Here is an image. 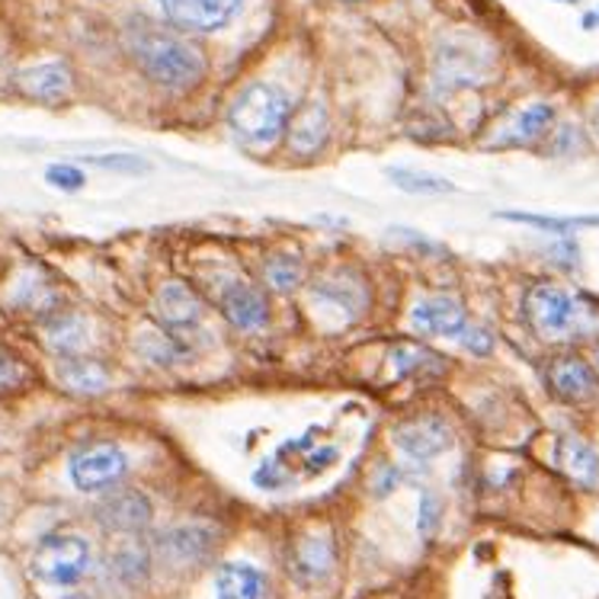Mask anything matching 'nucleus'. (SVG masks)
Segmentation results:
<instances>
[{
    "label": "nucleus",
    "instance_id": "f257e3e1",
    "mask_svg": "<svg viewBox=\"0 0 599 599\" xmlns=\"http://www.w3.org/2000/svg\"><path fill=\"white\" fill-rule=\"evenodd\" d=\"M125 45L142 68V75L151 77L157 87L167 90H192L206 77V55L199 45H192L187 36L154 26V23H132L125 33Z\"/></svg>",
    "mask_w": 599,
    "mask_h": 599
},
{
    "label": "nucleus",
    "instance_id": "f03ea898",
    "mask_svg": "<svg viewBox=\"0 0 599 599\" xmlns=\"http://www.w3.org/2000/svg\"><path fill=\"white\" fill-rule=\"evenodd\" d=\"M231 132L247 142V145H273L289 125V100L282 90L269 84L247 87L234 103H231Z\"/></svg>",
    "mask_w": 599,
    "mask_h": 599
},
{
    "label": "nucleus",
    "instance_id": "7ed1b4c3",
    "mask_svg": "<svg viewBox=\"0 0 599 599\" xmlns=\"http://www.w3.org/2000/svg\"><path fill=\"white\" fill-rule=\"evenodd\" d=\"M30 567L45 587L71 590L90 570V545H87V539L71 535V532L48 535L36 545Z\"/></svg>",
    "mask_w": 599,
    "mask_h": 599
},
{
    "label": "nucleus",
    "instance_id": "20e7f679",
    "mask_svg": "<svg viewBox=\"0 0 599 599\" xmlns=\"http://www.w3.org/2000/svg\"><path fill=\"white\" fill-rule=\"evenodd\" d=\"M490 68V55L487 48L472 36H450L440 42L436 48V65H433V80L443 90L455 87H472L478 80H485Z\"/></svg>",
    "mask_w": 599,
    "mask_h": 599
},
{
    "label": "nucleus",
    "instance_id": "39448f33",
    "mask_svg": "<svg viewBox=\"0 0 599 599\" xmlns=\"http://www.w3.org/2000/svg\"><path fill=\"white\" fill-rule=\"evenodd\" d=\"M525 318L545 337H564L580 328V299L562 286H535L525 296Z\"/></svg>",
    "mask_w": 599,
    "mask_h": 599
},
{
    "label": "nucleus",
    "instance_id": "423d86ee",
    "mask_svg": "<svg viewBox=\"0 0 599 599\" xmlns=\"http://www.w3.org/2000/svg\"><path fill=\"white\" fill-rule=\"evenodd\" d=\"M129 462H125V452L110 443H100V446H87L71 458L68 472H71V485L84 493H97V490H107L115 481H122Z\"/></svg>",
    "mask_w": 599,
    "mask_h": 599
},
{
    "label": "nucleus",
    "instance_id": "0eeeda50",
    "mask_svg": "<svg viewBox=\"0 0 599 599\" xmlns=\"http://www.w3.org/2000/svg\"><path fill=\"white\" fill-rule=\"evenodd\" d=\"M157 3L170 23L196 33H212L234 20L244 0H157Z\"/></svg>",
    "mask_w": 599,
    "mask_h": 599
},
{
    "label": "nucleus",
    "instance_id": "6e6552de",
    "mask_svg": "<svg viewBox=\"0 0 599 599\" xmlns=\"http://www.w3.org/2000/svg\"><path fill=\"white\" fill-rule=\"evenodd\" d=\"M395 446L417 462H430L452 446V430L443 417L423 413L395 430Z\"/></svg>",
    "mask_w": 599,
    "mask_h": 599
},
{
    "label": "nucleus",
    "instance_id": "1a4fd4ad",
    "mask_svg": "<svg viewBox=\"0 0 599 599\" xmlns=\"http://www.w3.org/2000/svg\"><path fill=\"white\" fill-rule=\"evenodd\" d=\"M97 517L110 532H142L151 523V503L142 490H115L100 503Z\"/></svg>",
    "mask_w": 599,
    "mask_h": 599
},
{
    "label": "nucleus",
    "instance_id": "9d476101",
    "mask_svg": "<svg viewBox=\"0 0 599 599\" xmlns=\"http://www.w3.org/2000/svg\"><path fill=\"white\" fill-rule=\"evenodd\" d=\"M222 311H225L228 321L241 331H263L269 324V304L247 282L228 286L225 296H222Z\"/></svg>",
    "mask_w": 599,
    "mask_h": 599
},
{
    "label": "nucleus",
    "instance_id": "9b49d317",
    "mask_svg": "<svg viewBox=\"0 0 599 599\" xmlns=\"http://www.w3.org/2000/svg\"><path fill=\"white\" fill-rule=\"evenodd\" d=\"M413 328L423 331V334H433V337H450L458 340V334L465 331V311L455 299H426L413 308Z\"/></svg>",
    "mask_w": 599,
    "mask_h": 599
},
{
    "label": "nucleus",
    "instance_id": "f8f14e48",
    "mask_svg": "<svg viewBox=\"0 0 599 599\" xmlns=\"http://www.w3.org/2000/svg\"><path fill=\"white\" fill-rule=\"evenodd\" d=\"M20 90L33 97L38 103H58L71 93V71L65 62H48V65H33L16 77Z\"/></svg>",
    "mask_w": 599,
    "mask_h": 599
},
{
    "label": "nucleus",
    "instance_id": "ddd939ff",
    "mask_svg": "<svg viewBox=\"0 0 599 599\" xmlns=\"http://www.w3.org/2000/svg\"><path fill=\"white\" fill-rule=\"evenodd\" d=\"M202 304L184 282H170L157 292V318L167 331H196Z\"/></svg>",
    "mask_w": 599,
    "mask_h": 599
},
{
    "label": "nucleus",
    "instance_id": "4468645a",
    "mask_svg": "<svg viewBox=\"0 0 599 599\" xmlns=\"http://www.w3.org/2000/svg\"><path fill=\"white\" fill-rule=\"evenodd\" d=\"M548 385L564 401H587L597 391V375L577 356H558L548 366Z\"/></svg>",
    "mask_w": 599,
    "mask_h": 599
},
{
    "label": "nucleus",
    "instance_id": "2eb2a0df",
    "mask_svg": "<svg viewBox=\"0 0 599 599\" xmlns=\"http://www.w3.org/2000/svg\"><path fill=\"white\" fill-rule=\"evenodd\" d=\"M289 148L308 157V154H318L324 148L328 135H331V115L321 103H308L299 115L289 119Z\"/></svg>",
    "mask_w": 599,
    "mask_h": 599
},
{
    "label": "nucleus",
    "instance_id": "dca6fc26",
    "mask_svg": "<svg viewBox=\"0 0 599 599\" xmlns=\"http://www.w3.org/2000/svg\"><path fill=\"white\" fill-rule=\"evenodd\" d=\"M160 545L174 564H196L215 548V535L202 525H184V529H170Z\"/></svg>",
    "mask_w": 599,
    "mask_h": 599
},
{
    "label": "nucleus",
    "instance_id": "f3484780",
    "mask_svg": "<svg viewBox=\"0 0 599 599\" xmlns=\"http://www.w3.org/2000/svg\"><path fill=\"white\" fill-rule=\"evenodd\" d=\"M42 334H45V343H48V350H52L55 356H62V359H68V356H84L80 350H84V343H87V324H84V318H77L71 311L52 314V318L45 321Z\"/></svg>",
    "mask_w": 599,
    "mask_h": 599
},
{
    "label": "nucleus",
    "instance_id": "a211bd4d",
    "mask_svg": "<svg viewBox=\"0 0 599 599\" xmlns=\"http://www.w3.org/2000/svg\"><path fill=\"white\" fill-rule=\"evenodd\" d=\"M219 599H266V577L254 564H225L215 574Z\"/></svg>",
    "mask_w": 599,
    "mask_h": 599
},
{
    "label": "nucleus",
    "instance_id": "6ab92c4d",
    "mask_svg": "<svg viewBox=\"0 0 599 599\" xmlns=\"http://www.w3.org/2000/svg\"><path fill=\"white\" fill-rule=\"evenodd\" d=\"M331 564H334L331 542L321 539V535H308L292 548V574L299 577L301 584H314V580L328 577Z\"/></svg>",
    "mask_w": 599,
    "mask_h": 599
},
{
    "label": "nucleus",
    "instance_id": "aec40b11",
    "mask_svg": "<svg viewBox=\"0 0 599 599\" xmlns=\"http://www.w3.org/2000/svg\"><path fill=\"white\" fill-rule=\"evenodd\" d=\"M558 462H562L564 475L570 481L584 487L599 485V452L594 446H587L584 440L564 436L562 446H558Z\"/></svg>",
    "mask_w": 599,
    "mask_h": 599
},
{
    "label": "nucleus",
    "instance_id": "412c9836",
    "mask_svg": "<svg viewBox=\"0 0 599 599\" xmlns=\"http://www.w3.org/2000/svg\"><path fill=\"white\" fill-rule=\"evenodd\" d=\"M58 378L80 395H97L110 385V373L90 356H68L58 363Z\"/></svg>",
    "mask_w": 599,
    "mask_h": 599
},
{
    "label": "nucleus",
    "instance_id": "4be33fe9",
    "mask_svg": "<svg viewBox=\"0 0 599 599\" xmlns=\"http://www.w3.org/2000/svg\"><path fill=\"white\" fill-rule=\"evenodd\" d=\"M552 119H555V110L548 103H535V107H529V110L517 115L513 125L497 142L500 145H529V142H539L548 132Z\"/></svg>",
    "mask_w": 599,
    "mask_h": 599
},
{
    "label": "nucleus",
    "instance_id": "5701e85b",
    "mask_svg": "<svg viewBox=\"0 0 599 599\" xmlns=\"http://www.w3.org/2000/svg\"><path fill=\"white\" fill-rule=\"evenodd\" d=\"M391 363H395V373L401 378L408 375H436L443 373V359L426 350V346H413V343H398L391 350Z\"/></svg>",
    "mask_w": 599,
    "mask_h": 599
},
{
    "label": "nucleus",
    "instance_id": "b1692460",
    "mask_svg": "<svg viewBox=\"0 0 599 599\" xmlns=\"http://www.w3.org/2000/svg\"><path fill=\"white\" fill-rule=\"evenodd\" d=\"M318 296L324 301L340 304L346 314H359L363 304H366V289L353 276H331V279L318 282Z\"/></svg>",
    "mask_w": 599,
    "mask_h": 599
},
{
    "label": "nucleus",
    "instance_id": "393cba45",
    "mask_svg": "<svg viewBox=\"0 0 599 599\" xmlns=\"http://www.w3.org/2000/svg\"><path fill=\"white\" fill-rule=\"evenodd\" d=\"M500 219L503 222L542 228V231H558V234H567L574 228H599V219H594V215H570V219H564V215H532V212H500Z\"/></svg>",
    "mask_w": 599,
    "mask_h": 599
},
{
    "label": "nucleus",
    "instance_id": "a878e982",
    "mask_svg": "<svg viewBox=\"0 0 599 599\" xmlns=\"http://www.w3.org/2000/svg\"><path fill=\"white\" fill-rule=\"evenodd\" d=\"M391 184L404 192H413V196H443V192H452L450 180L436 177V174H420V170H404V167H395L388 170Z\"/></svg>",
    "mask_w": 599,
    "mask_h": 599
},
{
    "label": "nucleus",
    "instance_id": "bb28decb",
    "mask_svg": "<svg viewBox=\"0 0 599 599\" xmlns=\"http://www.w3.org/2000/svg\"><path fill=\"white\" fill-rule=\"evenodd\" d=\"M304 279V266L296 254H273L266 260V282L279 292H292L299 289Z\"/></svg>",
    "mask_w": 599,
    "mask_h": 599
},
{
    "label": "nucleus",
    "instance_id": "cd10ccee",
    "mask_svg": "<svg viewBox=\"0 0 599 599\" xmlns=\"http://www.w3.org/2000/svg\"><path fill=\"white\" fill-rule=\"evenodd\" d=\"M30 378H33V373H30V366L23 359L0 350V395H13V391L26 388Z\"/></svg>",
    "mask_w": 599,
    "mask_h": 599
},
{
    "label": "nucleus",
    "instance_id": "c85d7f7f",
    "mask_svg": "<svg viewBox=\"0 0 599 599\" xmlns=\"http://www.w3.org/2000/svg\"><path fill=\"white\" fill-rule=\"evenodd\" d=\"M84 164H93V167H103V170H113V174H148L151 164L138 154H87Z\"/></svg>",
    "mask_w": 599,
    "mask_h": 599
},
{
    "label": "nucleus",
    "instance_id": "c756f323",
    "mask_svg": "<svg viewBox=\"0 0 599 599\" xmlns=\"http://www.w3.org/2000/svg\"><path fill=\"white\" fill-rule=\"evenodd\" d=\"M45 184L62 189V192H77V189L87 184V177H84V170H77L71 164H52L45 170Z\"/></svg>",
    "mask_w": 599,
    "mask_h": 599
},
{
    "label": "nucleus",
    "instance_id": "7c9ffc66",
    "mask_svg": "<svg viewBox=\"0 0 599 599\" xmlns=\"http://www.w3.org/2000/svg\"><path fill=\"white\" fill-rule=\"evenodd\" d=\"M443 523V503L433 497V493H423L420 500V510H417V529L430 539L436 532V525Z\"/></svg>",
    "mask_w": 599,
    "mask_h": 599
},
{
    "label": "nucleus",
    "instance_id": "2f4dec72",
    "mask_svg": "<svg viewBox=\"0 0 599 599\" xmlns=\"http://www.w3.org/2000/svg\"><path fill=\"white\" fill-rule=\"evenodd\" d=\"M458 343H462V346H468V353L487 356V353H490V346H493V337L487 334L485 328H472V324H465V331L458 334Z\"/></svg>",
    "mask_w": 599,
    "mask_h": 599
},
{
    "label": "nucleus",
    "instance_id": "473e14b6",
    "mask_svg": "<svg viewBox=\"0 0 599 599\" xmlns=\"http://www.w3.org/2000/svg\"><path fill=\"white\" fill-rule=\"evenodd\" d=\"M337 462V450H318V452H308V458H304V472L308 475H321L324 468H331Z\"/></svg>",
    "mask_w": 599,
    "mask_h": 599
},
{
    "label": "nucleus",
    "instance_id": "72a5a7b5",
    "mask_svg": "<svg viewBox=\"0 0 599 599\" xmlns=\"http://www.w3.org/2000/svg\"><path fill=\"white\" fill-rule=\"evenodd\" d=\"M594 125H597V132H599V103H597V110H594Z\"/></svg>",
    "mask_w": 599,
    "mask_h": 599
},
{
    "label": "nucleus",
    "instance_id": "f704fd0d",
    "mask_svg": "<svg viewBox=\"0 0 599 599\" xmlns=\"http://www.w3.org/2000/svg\"><path fill=\"white\" fill-rule=\"evenodd\" d=\"M597 369H599V353H597Z\"/></svg>",
    "mask_w": 599,
    "mask_h": 599
}]
</instances>
